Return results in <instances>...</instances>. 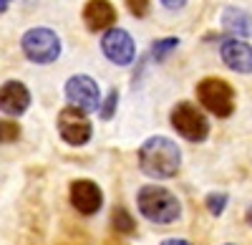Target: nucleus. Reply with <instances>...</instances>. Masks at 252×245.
<instances>
[{
	"mask_svg": "<svg viewBox=\"0 0 252 245\" xmlns=\"http://www.w3.org/2000/svg\"><path fill=\"white\" fill-rule=\"evenodd\" d=\"M139 167L154 179H169L182 167V152L169 137H149L139 147Z\"/></svg>",
	"mask_w": 252,
	"mask_h": 245,
	"instance_id": "1",
	"label": "nucleus"
},
{
	"mask_svg": "<svg viewBox=\"0 0 252 245\" xmlns=\"http://www.w3.org/2000/svg\"><path fill=\"white\" fill-rule=\"evenodd\" d=\"M139 210L146 220L157 222V225H169V222L179 220L182 215V205L177 195H172L166 187H159V185H146L139 190Z\"/></svg>",
	"mask_w": 252,
	"mask_h": 245,
	"instance_id": "2",
	"label": "nucleus"
},
{
	"mask_svg": "<svg viewBox=\"0 0 252 245\" xmlns=\"http://www.w3.org/2000/svg\"><path fill=\"white\" fill-rule=\"evenodd\" d=\"M197 99L209 114H215L220 119H227L235 111V89L224 78H217V76L202 78L197 84Z\"/></svg>",
	"mask_w": 252,
	"mask_h": 245,
	"instance_id": "3",
	"label": "nucleus"
},
{
	"mask_svg": "<svg viewBox=\"0 0 252 245\" xmlns=\"http://www.w3.org/2000/svg\"><path fill=\"white\" fill-rule=\"evenodd\" d=\"M20 48L33 64H53L61 56V38L51 28H31L20 38Z\"/></svg>",
	"mask_w": 252,
	"mask_h": 245,
	"instance_id": "4",
	"label": "nucleus"
},
{
	"mask_svg": "<svg viewBox=\"0 0 252 245\" xmlns=\"http://www.w3.org/2000/svg\"><path fill=\"white\" fill-rule=\"evenodd\" d=\"M172 127L189 141H204L209 134V121L207 116L189 101H179V104L172 109Z\"/></svg>",
	"mask_w": 252,
	"mask_h": 245,
	"instance_id": "5",
	"label": "nucleus"
},
{
	"mask_svg": "<svg viewBox=\"0 0 252 245\" xmlns=\"http://www.w3.org/2000/svg\"><path fill=\"white\" fill-rule=\"evenodd\" d=\"M58 134L63 137V141H68L71 147H81V144H86V141L91 139L94 129H91L89 116L83 114L81 109L66 106V109H61V114H58Z\"/></svg>",
	"mask_w": 252,
	"mask_h": 245,
	"instance_id": "6",
	"label": "nucleus"
},
{
	"mask_svg": "<svg viewBox=\"0 0 252 245\" xmlns=\"http://www.w3.org/2000/svg\"><path fill=\"white\" fill-rule=\"evenodd\" d=\"M66 99L68 104L81 109L83 114L86 111H96L101 106V91H98V84L91 78V76H71L66 81Z\"/></svg>",
	"mask_w": 252,
	"mask_h": 245,
	"instance_id": "7",
	"label": "nucleus"
},
{
	"mask_svg": "<svg viewBox=\"0 0 252 245\" xmlns=\"http://www.w3.org/2000/svg\"><path fill=\"white\" fill-rule=\"evenodd\" d=\"M101 51L111 64L116 66H129L134 56H136V46H134V38L126 33L124 28H111L103 33L101 38Z\"/></svg>",
	"mask_w": 252,
	"mask_h": 245,
	"instance_id": "8",
	"label": "nucleus"
},
{
	"mask_svg": "<svg viewBox=\"0 0 252 245\" xmlns=\"http://www.w3.org/2000/svg\"><path fill=\"white\" fill-rule=\"evenodd\" d=\"M71 205L81 212V215H94L101 210L103 205V195H101V187L91 179H76L71 182Z\"/></svg>",
	"mask_w": 252,
	"mask_h": 245,
	"instance_id": "9",
	"label": "nucleus"
},
{
	"mask_svg": "<svg viewBox=\"0 0 252 245\" xmlns=\"http://www.w3.org/2000/svg\"><path fill=\"white\" fill-rule=\"evenodd\" d=\"M220 56L227 69L237 73H252V46L242 38H227L220 43Z\"/></svg>",
	"mask_w": 252,
	"mask_h": 245,
	"instance_id": "10",
	"label": "nucleus"
},
{
	"mask_svg": "<svg viewBox=\"0 0 252 245\" xmlns=\"http://www.w3.org/2000/svg\"><path fill=\"white\" fill-rule=\"evenodd\" d=\"M31 106V91L26 89V84L20 81H5L0 86V109L10 116H20L26 114Z\"/></svg>",
	"mask_w": 252,
	"mask_h": 245,
	"instance_id": "11",
	"label": "nucleus"
},
{
	"mask_svg": "<svg viewBox=\"0 0 252 245\" xmlns=\"http://www.w3.org/2000/svg\"><path fill=\"white\" fill-rule=\"evenodd\" d=\"M83 23L89 31H111V26L116 23V8L109 0H89L83 5Z\"/></svg>",
	"mask_w": 252,
	"mask_h": 245,
	"instance_id": "12",
	"label": "nucleus"
},
{
	"mask_svg": "<svg viewBox=\"0 0 252 245\" xmlns=\"http://www.w3.org/2000/svg\"><path fill=\"white\" fill-rule=\"evenodd\" d=\"M222 26H224V31L232 33V38H240V35L250 38L252 35V15L229 5L222 10Z\"/></svg>",
	"mask_w": 252,
	"mask_h": 245,
	"instance_id": "13",
	"label": "nucleus"
},
{
	"mask_svg": "<svg viewBox=\"0 0 252 245\" xmlns=\"http://www.w3.org/2000/svg\"><path fill=\"white\" fill-rule=\"evenodd\" d=\"M111 225H114V230L121 233V235H131V233L136 230V220L131 217V212L126 210V208H116V210L111 212Z\"/></svg>",
	"mask_w": 252,
	"mask_h": 245,
	"instance_id": "14",
	"label": "nucleus"
},
{
	"mask_svg": "<svg viewBox=\"0 0 252 245\" xmlns=\"http://www.w3.org/2000/svg\"><path fill=\"white\" fill-rule=\"evenodd\" d=\"M177 46H179V38H159V40H154V46H152V56L157 61H164L172 51H177Z\"/></svg>",
	"mask_w": 252,
	"mask_h": 245,
	"instance_id": "15",
	"label": "nucleus"
},
{
	"mask_svg": "<svg viewBox=\"0 0 252 245\" xmlns=\"http://www.w3.org/2000/svg\"><path fill=\"white\" fill-rule=\"evenodd\" d=\"M20 137V127L10 119H0V144H10Z\"/></svg>",
	"mask_w": 252,
	"mask_h": 245,
	"instance_id": "16",
	"label": "nucleus"
},
{
	"mask_svg": "<svg viewBox=\"0 0 252 245\" xmlns=\"http://www.w3.org/2000/svg\"><path fill=\"white\" fill-rule=\"evenodd\" d=\"M204 205H207V210L212 215H222L224 205H227V195L224 192H209L207 200H204Z\"/></svg>",
	"mask_w": 252,
	"mask_h": 245,
	"instance_id": "17",
	"label": "nucleus"
},
{
	"mask_svg": "<svg viewBox=\"0 0 252 245\" xmlns=\"http://www.w3.org/2000/svg\"><path fill=\"white\" fill-rule=\"evenodd\" d=\"M116 104H119V91H116V89H111V91H109V96H106V101H103L101 109H98L101 119H111V116L116 114Z\"/></svg>",
	"mask_w": 252,
	"mask_h": 245,
	"instance_id": "18",
	"label": "nucleus"
},
{
	"mask_svg": "<svg viewBox=\"0 0 252 245\" xmlns=\"http://www.w3.org/2000/svg\"><path fill=\"white\" fill-rule=\"evenodd\" d=\"M124 3H126V10L136 18H144L149 13V0H124Z\"/></svg>",
	"mask_w": 252,
	"mask_h": 245,
	"instance_id": "19",
	"label": "nucleus"
},
{
	"mask_svg": "<svg viewBox=\"0 0 252 245\" xmlns=\"http://www.w3.org/2000/svg\"><path fill=\"white\" fill-rule=\"evenodd\" d=\"M161 5H164L166 10H182V8L187 5V0H161Z\"/></svg>",
	"mask_w": 252,
	"mask_h": 245,
	"instance_id": "20",
	"label": "nucleus"
},
{
	"mask_svg": "<svg viewBox=\"0 0 252 245\" xmlns=\"http://www.w3.org/2000/svg\"><path fill=\"white\" fill-rule=\"evenodd\" d=\"M161 245H192V243L182 240V238H166V240H161Z\"/></svg>",
	"mask_w": 252,
	"mask_h": 245,
	"instance_id": "21",
	"label": "nucleus"
},
{
	"mask_svg": "<svg viewBox=\"0 0 252 245\" xmlns=\"http://www.w3.org/2000/svg\"><path fill=\"white\" fill-rule=\"evenodd\" d=\"M245 220H247V225H250V228H252V208H250V210H247V215H245Z\"/></svg>",
	"mask_w": 252,
	"mask_h": 245,
	"instance_id": "22",
	"label": "nucleus"
},
{
	"mask_svg": "<svg viewBox=\"0 0 252 245\" xmlns=\"http://www.w3.org/2000/svg\"><path fill=\"white\" fill-rule=\"evenodd\" d=\"M8 3H10V0H0V13H3V10L8 8Z\"/></svg>",
	"mask_w": 252,
	"mask_h": 245,
	"instance_id": "23",
	"label": "nucleus"
},
{
	"mask_svg": "<svg viewBox=\"0 0 252 245\" xmlns=\"http://www.w3.org/2000/svg\"><path fill=\"white\" fill-rule=\"evenodd\" d=\"M106 245H124V243H119V240H111V243H106Z\"/></svg>",
	"mask_w": 252,
	"mask_h": 245,
	"instance_id": "24",
	"label": "nucleus"
},
{
	"mask_svg": "<svg viewBox=\"0 0 252 245\" xmlns=\"http://www.w3.org/2000/svg\"><path fill=\"white\" fill-rule=\"evenodd\" d=\"M227 245H232V243H227Z\"/></svg>",
	"mask_w": 252,
	"mask_h": 245,
	"instance_id": "25",
	"label": "nucleus"
}]
</instances>
